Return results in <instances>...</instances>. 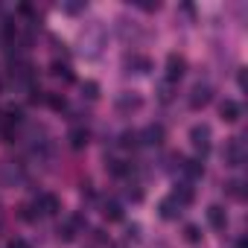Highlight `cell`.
<instances>
[{
	"mask_svg": "<svg viewBox=\"0 0 248 248\" xmlns=\"http://www.w3.org/2000/svg\"><path fill=\"white\" fill-rule=\"evenodd\" d=\"M190 140H193V146L199 149V155L204 158V155L210 152V126H204V123L193 126V129H190Z\"/></svg>",
	"mask_w": 248,
	"mask_h": 248,
	"instance_id": "obj_1",
	"label": "cell"
},
{
	"mask_svg": "<svg viewBox=\"0 0 248 248\" xmlns=\"http://www.w3.org/2000/svg\"><path fill=\"white\" fill-rule=\"evenodd\" d=\"M242 158H245L242 140H239V138L228 140V146H225V164H228V167H239V164H242Z\"/></svg>",
	"mask_w": 248,
	"mask_h": 248,
	"instance_id": "obj_2",
	"label": "cell"
},
{
	"mask_svg": "<svg viewBox=\"0 0 248 248\" xmlns=\"http://www.w3.org/2000/svg\"><path fill=\"white\" fill-rule=\"evenodd\" d=\"M35 207H38V213H44V216H56L59 213V199L53 196V193H41L38 199H35Z\"/></svg>",
	"mask_w": 248,
	"mask_h": 248,
	"instance_id": "obj_3",
	"label": "cell"
},
{
	"mask_svg": "<svg viewBox=\"0 0 248 248\" xmlns=\"http://www.w3.org/2000/svg\"><path fill=\"white\" fill-rule=\"evenodd\" d=\"M184 67H187V62H184L178 53H172V56L167 59V79H170V82H178V79L184 76Z\"/></svg>",
	"mask_w": 248,
	"mask_h": 248,
	"instance_id": "obj_4",
	"label": "cell"
},
{
	"mask_svg": "<svg viewBox=\"0 0 248 248\" xmlns=\"http://www.w3.org/2000/svg\"><path fill=\"white\" fill-rule=\"evenodd\" d=\"M219 114H222V120H225V123H236V120L242 117V105H239V102H233V99H225V102L219 105Z\"/></svg>",
	"mask_w": 248,
	"mask_h": 248,
	"instance_id": "obj_5",
	"label": "cell"
},
{
	"mask_svg": "<svg viewBox=\"0 0 248 248\" xmlns=\"http://www.w3.org/2000/svg\"><path fill=\"white\" fill-rule=\"evenodd\" d=\"M207 222H210V228H216V231H225V225H228V213H225V207H219V204H210V207H207Z\"/></svg>",
	"mask_w": 248,
	"mask_h": 248,
	"instance_id": "obj_6",
	"label": "cell"
},
{
	"mask_svg": "<svg viewBox=\"0 0 248 248\" xmlns=\"http://www.w3.org/2000/svg\"><path fill=\"white\" fill-rule=\"evenodd\" d=\"M210 102V85H196L190 96V108H204Z\"/></svg>",
	"mask_w": 248,
	"mask_h": 248,
	"instance_id": "obj_7",
	"label": "cell"
},
{
	"mask_svg": "<svg viewBox=\"0 0 248 248\" xmlns=\"http://www.w3.org/2000/svg\"><path fill=\"white\" fill-rule=\"evenodd\" d=\"M143 143H149V146H158V143H164V126H158V123L146 126V132H143Z\"/></svg>",
	"mask_w": 248,
	"mask_h": 248,
	"instance_id": "obj_8",
	"label": "cell"
},
{
	"mask_svg": "<svg viewBox=\"0 0 248 248\" xmlns=\"http://www.w3.org/2000/svg\"><path fill=\"white\" fill-rule=\"evenodd\" d=\"M172 199H175V204H178V207H187V204L193 202V187H190L187 181H184V184H178V187H175V193H172Z\"/></svg>",
	"mask_w": 248,
	"mask_h": 248,
	"instance_id": "obj_9",
	"label": "cell"
},
{
	"mask_svg": "<svg viewBox=\"0 0 248 248\" xmlns=\"http://www.w3.org/2000/svg\"><path fill=\"white\" fill-rule=\"evenodd\" d=\"M178 213H181V207L175 204V199H172V196H167V199L161 202V216H164V219H175Z\"/></svg>",
	"mask_w": 248,
	"mask_h": 248,
	"instance_id": "obj_10",
	"label": "cell"
},
{
	"mask_svg": "<svg viewBox=\"0 0 248 248\" xmlns=\"http://www.w3.org/2000/svg\"><path fill=\"white\" fill-rule=\"evenodd\" d=\"M102 216H105L108 222H120V219H123V207H120L117 202H105V204H102Z\"/></svg>",
	"mask_w": 248,
	"mask_h": 248,
	"instance_id": "obj_11",
	"label": "cell"
},
{
	"mask_svg": "<svg viewBox=\"0 0 248 248\" xmlns=\"http://www.w3.org/2000/svg\"><path fill=\"white\" fill-rule=\"evenodd\" d=\"M67 140H70V146H73V149H82V146L88 143V132H85V129H70Z\"/></svg>",
	"mask_w": 248,
	"mask_h": 248,
	"instance_id": "obj_12",
	"label": "cell"
},
{
	"mask_svg": "<svg viewBox=\"0 0 248 248\" xmlns=\"http://www.w3.org/2000/svg\"><path fill=\"white\" fill-rule=\"evenodd\" d=\"M181 170H184V175H187V178H202V175H204V167H202L199 161H184V164H181Z\"/></svg>",
	"mask_w": 248,
	"mask_h": 248,
	"instance_id": "obj_13",
	"label": "cell"
},
{
	"mask_svg": "<svg viewBox=\"0 0 248 248\" xmlns=\"http://www.w3.org/2000/svg\"><path fill=\"white\" fill-rule=\"evenodd\" d=\"M105 170H108L111 175H117V178H120V175H126L132 167H129V164H123V161H108V164H105Z\"/></svg>",
	"mask_w": 248,
	"mask_h": 248,
	"instance_id": "obj_14",
	"label": "cell"
},
{
	"mask_svg": "<svg viewBox=\"0 0 248 248\" xmlns=\"http://www.w3.org/2000/svg\"><path fill=\"white\" fill-rule=\"evenodd\" d=\"M53 76H59V79H64V82H73V73H70V67L67 64H59V62H53V70H50Z\"/></svg>",
	"mask_w": 248,
	"mask_h": 248,
	"instance_id": "obj_15",
	"label": "cell"
},
{
	"mask_svg": "<svg viewBox=\"0 0 248 248\" xmlns=\"http://www.w3.org/2000/svg\"><path fill=\"white\" fill-rule=\"evenodd\" d=\"M21 219H24V222H35V219H38V207H35V204H24V207H21Z\"/></svg>",
	"mask_w": 248,
	"mask_h": 248,
	"instance_id": "obj_16",
	"label": "cell"
},
{
	"mask_svg": "<svg viewBox=\"0 0 248 248\" xmlns=\"http://www.w3.org/2000/svg\"><path fill=\"white\" fill-rule=\"evenodd\" d=\"M59 239H64V242L76 239V228H73V222H67V225H62V228H59Z\"/></svg>",
	"mask_w": 248,
	"mask_h": 248,
	"instance_id": "obj_17",
	"label": "cell"
},
{
	"mask_svg": "<svg viewBox=\"0 0 248 248\" xmlns=\"http://www.w3.org/2000/svg\"><path fill=\"white\" fill-rule=\"evenodd\" d=\"M138 143H140V135H138V132H123L120 146H126V149H129V146H138Z\"/></svg>",
	"mask_w": 248,
	"mask_h": 248,
	"instance_id": "obj_18",
	"label": "cell"
},
{
	"mask_svg": "<svg viewBox=\"0 0 248 248\" xmlns=\"http://www.w3.org/2000/svg\"><path fill=\"white\" fill-rule=\"evenodd\" d=\"M82 96L96 99V96H99V85H96V82H85V85H82Z\"/></svg>",
	"mask_w": 248,
	"mask_h": 248,
	"instance_id": "obj_19",
	"label": "cell"
},
{
	"mask_svg": "<svg viewBox=\"0 0 248 248\" xmlns=\"http://www.w3.org/2000/svg\"><path fill=\"white\" fill-rule=\"evenodd\" d=\"M44 102H50V108H56V111H64L67 108V102H64V96H59V93H50Z\"/></svg>",
	"mask_w": 248,
	"mask_h": 248,
	"instance_id": "obj_20",
	"label": "cell"
},
{
	"mask_svg": "<svg viewBox=\"0 0 248 248\" xmlns=\"http://www.w3.org/2000/svg\"><path fill=\"white\" fill-rule=\"evenodd\" d=\"M15 35H18V27L12 21H3V38L6 41H15Z\"/></svg>",
	"mask_w": 248,
	"mask_h": 248,
	"instance_id": "obj_21",
	"label": "cell"
},
{
	"mask_svg": "<svg viewBox=\"0 0 248 248\" xmlns=\"http://www.w3.org/2000/svg\"><path fill=\"white\" fill-rule=\"evenodd\" d=\"M184 239H187V242H199V239H202L199 228H196V225H187V228H184Z\"/></svg>",
	"mask_w": 248,
	"mask_h": 248,
	"instance_id": "obj_22",
	"label": "cell"
},
{
	"mask_svg": "<svg viewBox=\"0 0 248 248\" xmlns=\"http://www.w3.org/2000/svg\"><path fill=\"white\" fill-rule=\"evenodd\" d=\"M132 62H135L138 73H149V67H152V64H149V59H143V56H138V59H132Z\"/></svg>",
	"mask_w": 248,
	"mask_h": 248,
	"instance_id": "obj_23",
	"label": "cell"
},
{
	"mask_svg": "<svg viewBox=\"0 0 248 248\" xmlns=\"http://www.w3.org/2000/svg\"><path fill=\"white\" fill-rule=\"evenodd\" d=\"M44 99H47V93H44L41 88L32 85V88H30V102H44Z\"/></svg>",
	"mask_w": 248,
	"mask_h": 248,
	"instance_id": "obj_24",
	"label": "cell"
},
{
	"mask_svg": "<svg viewBox=\"0 0 248 248\" xmlns=\"http://www.w3.org/2000/svg\"><path fill=\"white\" fill-rule=\"evenodd\" d=\"M120 108H140V99L138 96H126V99H120Z\"/></svg>",
	"mask_w": 248,
	"mask_h": 248,
	"instance_id": "obj_25",
	"label": "cell"
},
{
	"mask_svg": "<svg viewBox=\"0 0 248 248\" xmlns=\"http://www.w3.org/2000/svg\"><path fill=\"white\" fill-rule=\"evenodd\" d=\"M239 187H242L239 181H231V184H228V196H233V199H242V190H239Z\"/></svg>",
	"mask_w": 248,
	"mask_h": 248,
	"instance_id": "obj_26",
	"label": "cell"
},
{
	"mask_svg": "<svg viewBox=\"0 0 248 248\" xmlns=\"http://www.w3.org/2000/svg\"><path fill=\"white\" fill-rule=\"evenodd\" d=\"M9 248H32L27 239H9Z\"/></svg>",
	"mask_w": 248,
	"mask_h": 248,
	"instance_id": "obj_27",
	"label": "cell"
},
{
	"mask_svg": "<svg viewBox=\"0 0 248 248\" xmlns=\"http://www.w3.org/2000/svg\"><path fill=\"white\" fill-rule=\"evenodd\" d=\"M0 91H3V79H0Z\"/></svg>",
	"mask_w": 248,
	"mask_h": 248,
	"instance_id": "obj_28",
	"label": "cell"
}]
</instances>
